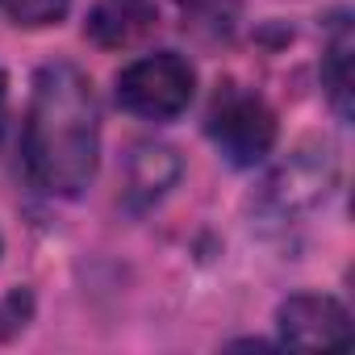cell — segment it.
Returning a JSON list of instances; mask_svg holds the SVG:
<instances>
[{
	"label": "cell",
	"instance_id": "obj_1",
	"mask_svg": "<svg viewBox=\"0 0 355 355\" xmlns=\"http://www.w3.org/2000/svg\"><path fill=\"white\" fill-rule=\"evenodd\" d=\"M26 171L51 197H80L101 159V101L76 63H46L34 76L26 113Z\"/></svg>",
	"mask_w": 355,
	"mask_h": 355
},
{
	"label": "cell",
	"instance_id": "obj_2",
	"mask_svg": "<svg viewBox=\"0 0 355 355\" xmlns=\"http://www.w3.org/2000/svg\"><path fill=\"white\" fill-rule=\"evenodd\" d=\"M205 134L226 155V163L255 167L276 146V113L268 109V101L259 92H251L243 84H222L209 101Z\"/></svg>",
	"mask_w": 355,
	"mask_h": 355
},
{
	"label": "cell",
	"instance_id": "obj_3",
	"mask_svg": "<svg viewBox=\"0 0 355 355\" xmlns=\"http://www.w3.org/2000/svg\"><path fill=\"white\" fill-rule=\"evenodd\" d=\"M113 92H117V105L125 113L146 117V121H171L193 105L197 71L184 55L155 51V55H142L130 67H121Z\"/></svg>",
	"mask_w": 355,
	"mask_h": 355
},
{
	"label": "cell",
	"instance_id": "obj_4",
	"mask_svg": "<svg viewBox=\"0 0 355 355\" xmlns=\"http://www.w3.org/2000/svg\"><path fill=\"white\" fill-rule=\"evenodd\" d=\"M334 150L330 142H305L301 150L288 155V163H280L272 171V180L263 184V197L268 205L280 214V218H293V214H309L318 209L330 189H334Z\"/></svg>",
	"mask_w": 355,
	"mask_h": 355
},
{
	"label": "cell",
	"instance_id": "obj_5",
	"mask_svg": "<svg viewBox=\"0 0 355 355\" xmlns=\"http://www.w3.org/2000/svg\"><path fill=\"white\" fill-rule=\"evenodd\" d=\"M280 343L288 347H347L351 313L326 293H297L276 309Z\"/></svg>",
	"mask_w": 355,
	"mask_h": 355
},
{
	"label": "cell",
	"instance_id": "obj_6",
	"mask_svg": "<svg viewBox=\"0 0 355 355\" xmlns=\"http://www.w3.org/2000/svg\"><path fill=\"white\" fill-rule=\"evenodd\" d=\"M155 26H159L155 0H101L88 17V38L96 46L121 51V46L142 42Z\"/></svg>",
	"mask_w": 355,
	"mask_h": 355
},
{
	"label": "cell",
	"instance_id": "obj_7",
	"mask_svg": "<svg viewBox=\"0 0 355 355\" xmlns=\"http://www.w3.org/2000/svg\"><path fill=\"white\" fill-rule=\"evenodd\" d=\"M322 88L330 96V109L347 121L351 117V30L347 21L334 26L326 51H322Z\"/></svg>",
	"mask_w": 355,
	"mask_h": 355
},
{
	"label": "cell",
	"instance_id": "obj_8",
	"mask_svg": "<svg viewBox=\"0 0 355 355\" xmlns=\"http://www.w3.org/2000/svg\"><path fill=\"white\" fill-rule=\"evenodd\" d=\"M175 175H180V159L171 146H138L130 159V193L155 201L163 197V189H171Z\"/></svg>",
	"mask_w": 355,
	"mask_h": 355
},
{
	"label": "cell",
	"instance_id": "obj_9",
	"mask_svg": "<svg viewBox=\"0 0 355 355\" xmlns=\"http://www.w3.org/2000/svg\"><path fill=\"white\" fill-rule=\"evenodd\" d=\"M71 9V0H0V13L21 30H42V26H59Z\"/></svg>",
	"mask_w": 355,
	"mask_h": 355
},
{
	"label": "cell",
	"instance_id": "obj_10",
	"mask_svg": "<svg viewBox=\"0 0 355 355\" xmlns=\"http://www.w3.org/2000/svg\"><path fill=\"white\" fill-rule=\"evenodd\" d=\"M184 13H205V17H218V13H230L239 0H175Z\"/></svg>",
	"mask_w": 355,
	"mask_h": 355
},
{
	"label": "cell",
	"instance_id": "obj_11",
	"mask_svg": "<svg viewBox=\"0 0 355 355\" xmlns=\"http://www.w3.org/2000/svg\"><path fill=\"white\" fill-rule=\"evenodd\" d=\"M5 88H9V84H5V71H0V109H5Z\"/></svg>",
	"mask_w": 355,
	"mask_h": 355
}]
</instances>
